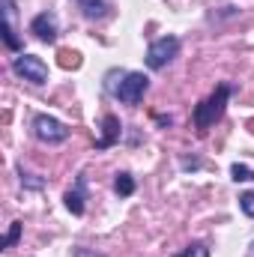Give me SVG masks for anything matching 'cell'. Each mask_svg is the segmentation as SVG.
<instances>
[{
  "mask_svg": "<svg viewBox=\"0 0 254 257\" xmlns=\"http://www.w3.org/2000/svg\"><path fill=\"white\" fill-rule=\"evenodd\" d=\"M177 54H180V39L177 36H162L147 48V66L150 69H165Z\"/></svg>",
  "mask_w": 254,
  "mask_h": 257,
  "instance_id": "2",
  "label": "cell"
},
{
  "mask_svg": "<svg viewBox=\"0 0 254 257\" xmlns=\"http://www.w3.org/2000/svg\"><path fill=\"white\" fill-rule=\"evenodd\" d=\"M72 257H102V254H96V251H90V248H75Z\"/></svg>",
  "mask_w": 254,
  "mask_h": 257,
  "instance_id": "18",
  "label": "cell"
},
{
  "mask_svg": "<svg viewBox=\"0 0 254 257\" xmlns=\"http://www.w3.org/2000/svg\"><path fill=\"white\" fill-rule=\"evenodd\" d=\"M60 57H63V60H60L63 66H78L81 63V57H78L75 51H60Z\"/></svg>",
  "mask_w": 254,
  "mask_h": 257,
  "instance_id": "17",
  "label": "cell"
},
{
  "mask_svg": "<svg viewBox=\"0 0 254 257\" xmlns=\"http://www.w3.org/2000/svg\"><path fill=\"white\" fill-rule=\"evenodd\" d=\"M230 93H233V87H230V84H218V87L212 90V96H209V99H203V102L194 108V128H197V132H206L215 120H221V114H224V108H227Z\"/></svg>",
  "mask_w": 254,
  "mask_h": 257,
  "instance_id": "1",
  "label": "cell"
},
{
  "mask_svg": "<svg viewBox=\"0 0 254 257\" xmlns=\"http://www.w3.org/2000/svg\"><path fill=\"white\" fill-rule=\"evenodd\" d=\"M12 72H15L18 78L30 81V84H45V81H48V66H45V60H39V57H33V54H18V57L12 60Z\"/></svg>",
  "mask_w": 254,
  "mask_h": 257,
  "instance_id": "4",
  "label": "cell"
},
{
  "mask_svg": "<svg viewBox=\"0 0 254 257\" xmlns=\"http://www.w3.org/2000/svg\"><path fill=\"white\" fill-rule=\"evenodd\" d=\"M230 177H233L236 183H251V180H254V171H251V168H245V165H239V162H236V165L230 168Z\"/></svg>",
  "mask_w": 254,
  "mask_h": 257,
  "instance_id": "12",
  "label": "cell"
},
{
  "mask_svg": "<svg viewBox=\"0 0 254 257\" xmlns=\"http://www.w3.org/2000/svg\"><path fill=\"white\" fill-rule=\"evenodd\" d=\"M120 141V120L114 117V114H108L105 120H102V138L96 141V150H105V147H111V144H117Z\"/></svg>",
  "mask_w": 254,
  "mask_h": 257,
  "instance_id": "7",
  "label": "cell"
},
{
  "mask_svg": "<svg viewBox=\"0 0 254 257\" xmlns=\"http://www.w3.org/2000/svg\"><path fill=\"white\" fill-rule=\"evenodd\" d=\"M30 33L39 39V42H54L57 39V15L54 12H39L33 21H30Z\"/></svg>",
  "mask_w": 254,
  "mask_h": 257,
  "instance_id": "6",
  "label": "cell"
},
{
  "mask_svg": "<svg viewBox=\"0 0 254 257\" xmlns=\"http://www.w3.org/2000/svg\"><path fill=\"white\" fill-rule=\"evenodd\" d=\"M81 9H84L87 18H102L105 9H108V3L105 0H81Z\"/></svg>",
  "mask_w": 254,
  "mask_h": 257,
  "instance_id": "9",
  "label": "cell"
},
{
  "mask_svg": "<svg viewBox=\"0 0 254 257\" xmlns=\"http://www.w3.org/2000/svg\"><path fill=\"white\" fill-rule=\"evenodd\" d=\"M21 183H24L27 189H42V186H45V180H36L33 174H24V171H21Z\"/></svg>",
  "mask_w": 254,
  "mask_h": 257,
  "instance_id": "16",
  "label": "cell"
},
{
  "mask_svg": "<svg viewBox=\"0 0 254 257\" xmlns=\"http://www.w3.org/2000/svg\"><path fill=\"white\" fill-rule=\"evenodd\" d=\"M3 42H6V48H12V51H21V39H18V33H15V24H9V21H6Z\"/></svg>",
  "mask_w": 254,
  "mask_h": 257,
  "instance_id": "13",
  "label": "cell"
},
{
  "mask_svg": "<svg viewBox=\"0 0 254 257\" xmlns=\"http://www.w3.org/2000/svg\"><path fill=\"white\" fill-rule=\"evenodd\" d=\"M239 209L248 215V218H254V192H245L239 194Z\"/></svg>",
  "mask_w": 254,
  "mask_h": 257,
  "instance_id": "14",
  "label": "cell"
},
{
  "mask_svg": "<svg viewBox=\"0 0 254 257\" xmlns=\"http://www.w3.org/2000/svg\"><path fill=\"white\" fill-rule=\"evenodd\" d=\"M18 236H21V221H12L9 230H6V236H3V242H0V248H12L18 242Z\"/></svg>",
  "mask_w": 254,
  "mask_h": 257,
  "instance_id": "11",
  "label": "cell"
},
{
  "mask_svg": "<svg viewBox=\"0 0 254 257\" xmlns=\"http://www.w3.org/2000/svg\"><path fill=\"white\" fill-rule=\"evenodd\" d=\"M147 87H150V78H147L144 72H129L126 78L120 81V87L114 90V96H117L123 105H138V102L144 99Z\"/></svg>",
  "mask_w": 254,
  "mask_h": 257,
  "instance_id": "3",
  "label": "cell"
},
{
  "mask_svg": "<svg viewBox=\"0 0 254 257\" xmlns=\"http://www.w3.org/2000/svg\"><path fill=\"white\" fill-rule=\"evenodd\" d=\"M84 177H78V186L72 189V192H66V209L72 212V215H84Z\"/></svg>",
  "mask_w": 254,
  "mask_h": 257,
  "instance_id": "8",
  "label": "cell"
},
{
  "mask_svg": "<svg viewBox=\"0 0 254 257\" xmlns=\"http://www.w3.org/2000/svg\"><path fill=\"white\" fill-rule=\"evenodd\" d=\"M114 192L120 194V197H129V194L135 192V180H132L129 174H117V180H114Z\"/></svg>",
  "mask_w": 254,
  "mask_h": 257,
  "instance_id": "10",
  "label": "cell"
},
{
  "mask_svg": "<svg viewBox=\"0 0 254 257\" xmlns=\"http://www.w3.org/2000/svg\"><path fill=\"white\" fill-rule=\"evenodd\" d=\"M177 257H209V248L203 242H194V245H189L183 254H177Z\"/></svg>",
  "mask_w": 254,
  "mask_h": 257,
  "instance_id": "15",
  "label": "cell"
},
{
  "mask_svg": "<svg viewBox=\"0 0 254 257\" xmlns=\"http://www.w3.org/2000/svg\"><path fill=\"white\" fill-rule=\"evenodd\" d=\"M33 135H36L42 144H63L66 138H69V128H66L60 120L48 117V114H36V117H33Z\"/></svg>",
  "mask_w": 254,
  "mask_h": 257,
  "instance_id": "5",
  "label": "cell"
}]
</instances>
